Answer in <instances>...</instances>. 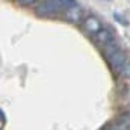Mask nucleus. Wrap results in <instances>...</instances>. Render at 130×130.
Masks as SVG:
<instances>
[{"mask_svg": "<svg viewBox=\"0 0 130 130\" xmlns=\"http://www.w3.org/2000/svg\"><path fill=\"white\" fill-rule=\"evenodd\" d=\"M18 5H23V6H30V5H36L35 0H18Z\"/></svg>", "mask_w": 130, "mask_h": 130, "instance_id": "1a4fd4ad", "label": "nucleus"}, {"mask_svg": "<svg viewBox=\"0 0 130 130\" xmlns=\"http://www.w3.org/2000/svg\"><path fill=\"white\" fill-rule=\"evenodd\" d=\"M103 130H110V127H104Z\"/></svg>", "mask_w": 130, "mask_h": 130, "instance_id": "9d476101", "label": "nucleus"}, {"mask_svg": "<svg viewBox=\"0 0 130 130\" xmlns=\"http://www.w3.org/2000/svg\"><path fill=\"white\" fill-rule=\"evenodd\" d=\"M103 52H104V56H106L107 62H109V65H110V68H112L117 74H120V71H121L123 65H124L126 59H127L126 53L120 48V45H118V44H113V45L104 47V48H103Z\"/></svg>", "mask_w": 130, "mask_h": 130, "instance_id": "f03ea898", "label": "nucleus"}, {"mask_svg": "<svg viewBox=\"0 0 130 130\" xmlns=\"http://www.w3.org/2000/svg\"><path fill=\"white\" fill-rule=\"evenodd\" d=\"M94 39H95V42H97L98 45H101V48L117 44V36H115V33L112 32L110 29H107V27H103Z\"/></svg>", "mask_w": 130, "mask_h": 130, "instance_id": "39448f33", "label": "nucleus"}, {"mask_svg": "<svg viewBox=\"0 0 130 130\" xmlns=\"http://www.w3.org/2000/svg\"><path fill=\"white\" fill-rule=\"evenodd\" d=\"M120 76H121L123 79H130V58L126 59V62H124L121 71H120Z\"/></svg>", "mask_w": 130, "mask_h": 130, "instance_id": "423d86ee", "label": "nucleus"}, {"mask_svg": "<svg viewBox=\"0 0 130 130\" xmlns=\"http://www.w3.org/2000/svg\"><path fill=\"white\" fill-rule=\"evenodd\" d=\"M103 29V23L100 21V18H97L95 15H86L83 23H82V30L91 38H95L98 32Z\"/></svg>", "mask_w": 130, "mask_h": 130, "instance_id": "20e7f679", "label": "nucleus"}, {"mask_svg": "<svg viewBox=\"0 0 130 130\" xmlns=\"http://www.w3.org/2000/svg\"><path fill=\"white\" fill-rule=\"evenodd\" d=\"M85 17H86L85 15V9L79 3L67 8L64 11V18L68 23H71V24H82L83 20H85Z\"/></svg>", "mask_w": 130, "mask_h": 130, "instance_id": "7ed1b4c3", "label": "nucleus"}, {"mask_svg": "<svg viewBox=\"0 0 130 130\" xmlns=\"http://www.w3.org/2000/svg\"><path fill=\"white\" fill-rule=\"evenodd\" d=\"M110 130H130L129 126H126V124H121V123H115L113 124V127H110Z\"/></svg>", "mask_w": 130, "mask_h": 130, "instance_id": "6e6552de", "label": "nucleus"}, {"mask_svg": "<svg viewBox=\"0 0 130 130\" xmlns=\"http://www.w3.org/2000/svg\"><path fill=\"white\" fill-rule=\"evenodd\" d=\"M118 123L126 124V126H129L130 127V113H123V115L118 118Z\"/></svg>", "mask_w": 130, "mask_h": 130, "instance_id": "0eeeda50", "label": "nucleus"}, {"mask_svg": "<svg viewBox=\"0 0 130 130\" xmlns=\"http://www.w3.org/2000/svg\"><path fill=\"white\" fill-rule=\"evenodd\" d=\"M74 0H44L38 2L35 6V14L38 17H53L59 14L61 11H65L67 8L76 5Z\"/></svg>", "mask_w": 130, "mask_h": 130, "instance_id": "f257e3e1", "label": "nucleus"}]
</instances>
